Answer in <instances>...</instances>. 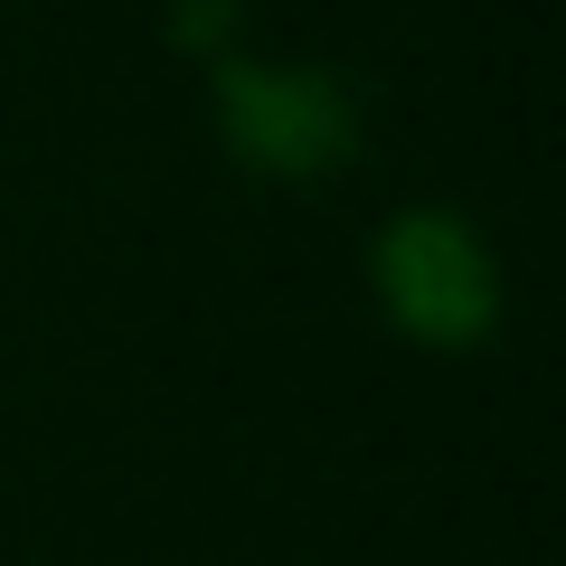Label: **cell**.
<instances>
[{
  "mask_svg": "<svg viewBox=\"0 0 566 566\" xmlns=\"http://www.w3.org/2000/svg\"><path fill=\"white\" fill-rule=\"evenodd\" d=\"M378 293L387 312H397V331H416V340H482L491 312H501V283H491V255L472 245V227L434 218V208H416V218H397L378 237Z\"/></svg>",
  "mask_w": 566,
  "mask_h": 566,
  "instance_id": "obj_1",
  "label": "cell"
},
{
  "mask_svg": "<svg viewBox=\"0 0 566 566\" xmlns=\"http://www.w3.org/2000/svg\"><path fill=\"white\" fill-rule=\"evenodd\" d=\"M218 123L237 142V161L274 170V180H312L349 151V95L331 76H303V66H227Z\"/></svg>",
  "mask_w": 566,
  "mask_h": 566,
  "instance_id": "obj_2",
  "label": "cell"
}]
</instances>
